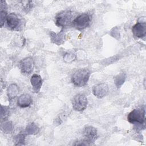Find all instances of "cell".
Instances as JSON below:
<instances>
[{"mask_svg": "<svg viewBox=\"0 0 146 146\" xmlns=\"http://www.w3.org/2000/svg\"><path fill=\"white\" fill-rule=\"evenodd\" d=\"M39 131V128L38 126L34 123H30L27 124L26 126L25 132L27 135H34L37 134Z\"/></svg>", "mask_w": 146, "mask_h": 146, "instance_id": "14", "label": "cell"}, {"mask_svg": "<svg viewBox=\"0 0 146 146\" xmlns=\"http://www.w3.org/2000/svg\"><path fill=\"white\" fill-rule=\"evenodd\" d=\"M91 22L90 16L87 14H83L76 17L72 22V26L81 30L87 27Z\"/></svg>", "mask_w": 146, "mask_h": 146, "instance_id": "5", "label": "cell"}, {"mask_svg": "<svg viewBox=\"0 0 146 146\" xmlns=\"http://www.w3.org/2000/svg\"><path fill=\"white\" fill-rule=\"evenodd\" d=\"M6 3L5 1H1V27H2L4 24L5 20L7 17Z\"/></svg>", "mask_w": 146, "mask_h": 146, "instance_id": "15", "label": "cell"}, {"mask_svg": "<svg viewBox=\"0 0 146 146\" xmlns=\"http://www.w3.org/2000/svg\"><path fill=\"white\" fill-rule=\"evenodd\" d=\"M13 124L11 121H5L1 124V129L2 130L7 133H10L13 129Z\"/></svg>", "mask_w": 146, "mask_h": 146, "instance_id": "18", "label": "cell"}, {"mask_svg": "<svg viewBox=\"0 0 146 146\" xmlns=\"http://www.w3.org/2000/svg\"><path fill=\"white\" fill-rule=\"evenodd\" d=\"M90 74V70L87 68L79 69L72 76V83L77 87H83L87 84Z\"/></svg>", "mask_w": 146, "mask_h": 146, "instance_id": "1", "label": "cell"}, {"mask_svg": "<svg viewBox=\"0 0 146 146\" xmlns=\"http://www.w3.org/2000/svg\"><path fill=\"white\" fill-rule=\"evenodd\" d=\"M34 67V62L31 58H26L20 62V69L22 74L25 75L30 74Z\"/></svg>", "mask_w": 146, "mask_h": 146, "instance_id": "6", "label": "cell"}, {"mask_svg": "<svg viewBox=\"0 0 146 146\" xmlns=\"http://www.w3.org/2000/svg\"><path fill=\"white\" fill-rule=\"evenodd\" d=\"M25 135L23 133H19L15 137V145H25Z\"/></svg>", "mask_w": 146, "mask_h": 146, "instance_id": "19", "label": "cell"}, {"mask_svg": "<svg viewBox=\"0 0 146 146\" xmlns=\"http://www.w3.org/2000/svg\"><path fill=\"white\" fill-rule=\"evenodd\" d=\"M33 100L31 96L27 94H22L18 99V105L22 108L29 107L32 103Z\"/></svg>", "mask_w": 146, "mask_h": 146, "instance_id": "12", "label": "cell"}, {"mask_svg": "<svg viewBox=\"0 0 146 146\" xmlns=\"http://www.w3.org/2000/svg\"><path fill=\"white\" fill-rule=\"evenodd\" d=\"M19 92V88L16 84H11L7 88V96L10 99H14Z\"/></svg>", "mask_w": 146, "mask_h": 146, "instance_id": "13", "label": "cell"}, {"mask_svg": "<svg viewBox=\"0 0 146 146\" xmlns=\"http://www.w3.org/2000/svg\"><path fill=\"white\" fill-rule=\"evenodd\" d=\"M75 58V55L72 53H67L65 54L64 56V59L66 61L70 62L72 60H73Z\"/></svg>", "mask_w": 146, "mask_h": 146, "instance_id": "22", "label": "cell"}, {"mask_svg": "<svg viewBox=\"0 0 146 146\" xmlns=\"http://www.w3.org/2000/svg\"><path fill=\"white\" fill-rule=\"evenodd\" d=\"M126 78V75L124 73L122 72L117 75L115 78V82L116 87L120 88L124 83Z\"/></svg>", "mask_w": 146, "mask_h": 146, "instance_id": "17", "label": "cell"}, {"mask_svg": "<svg viewBox=\"0 0 146 146\" xmlns=\"http://www.w3.org/2000/svg\"><path fill=\"white\" fill-rule=\"evenodd\" d=\"M83 136L84 137V140L86 141L88 145L94 143L97 137V130L92 126L86 127L83 131Z\"/></svg>", "mask_w": 146, "mask_h": 146, "instance_id": "7", "label": "cell"}, {"mask_svg": "<svg viewBox=\"0 0 146 146\" xmlns=\"http://www.w3.org/2000/svg\"><path fill=\"white\" fill-rule=\"evenodd\" d=\"M133 35L137 38H143L146 34V24L145 22H137L132 28Z\"/></svg>", "mask_w": 146, "mask_h": 146, "instance_id": "9", "label": "cell"}, {"mask_svg": "<svg viewBox=\"0 0 146 146\" xmlns=\"http://www.w3.org/2000/svg\"><path fill=\"white\" fill-rule=\"evenodd\" d=\"M72 17V13L70 10L62 11L56 15L55 24L59 27H66L71 22Z\"/></svg>", "mask_w": 146, "mask_h": 146, "instance_id": "3", "label": "cell"}, {"mask_svg": "<svg viewBox=\"0 0 146 146\" xmlns=\"http://www.w3.org/2000/svg\"><path fill=\"white\" fill-rule=\"evenodd\" d=\"M50 35L51 38V40L57 44H60L62 43V42H63L64 34L62 33L56 34L51 32Z\"/></svg>", "mask_w": 146, "mask_h": 146, "instance_id": "16", "label": "cell"}, {"mask_svg": "<svg viewBox=\"0 0 146 146\" xmlns=\"http://www.w3.org/2000/svg\"><path fill=\"white\" fill-rule=\"evenodd\" d=\"M145 110L143 107L135 108L127 116L128 121L132 124H144L145 120Z\"/></svg>", "mask_w": 146, "mask_h": 146, "instance_id": "2", "label": "cell"}, {"mask_svg": "<svg viewBox=\"0 0 146 146\" xmlns=\"http://www.w3.org/2000/svg\"><path fill=\"white\" fill-rule=\"evenodd\" d=\"M1 117L2 119H5L8 117L10 113L9 107L7 106H3L1 105Z\"/></svg>", "mask_w": 146, "mask_h": 146, "instance_id": "20", "label": "cell"}, {"mask_svg": "<svg viewBox=\"0 0 146 146\" xmlns=\"http://www.w3.org/2000/svg\"><path fill=\"white\" fill-rule=\"evenodd\" d=\"M30 82L34 92H39L42 85V79L41 76L38 74L33 75L30 79Z\"/></svg>", "mask_w": 146, "mask_h": 146, "instance_id": "11", "label": "cell"}, {"mask_svg": "<svg viewBox=\"0 0 146 146\" xmlns=\"http://www.w3.org/2000/svg\"><path fill=\"white\" fill-rule=\"evenodd\" d=\"M108 90V87L106 84L100 83L94 86L92 88V92L96 97L98 98H102L107 95Z\"/></svg>", "mask_w": 146, "mask_h": 146, "instance_id": "10", "label": "cell"}, {"mask_svg": "<svg viewBox=\"0 0 146 146\" xmlns=\"http://www.w3.org/2000/svg\"><path fill=\"white\" fill-rule=\"evenodd\" d=\"M7 26L11 30H18L21 24V19L15 13H10L6 19Z\"/></svg>", "mask_w": 146, "mask_h": 146, "instance_id": "8", "label": "cell"}, {"mask_svg": "<svg viewBox=\"0 0 146 146\" xmlns=\"http://www.w3.org/2000/svg\"><path fill=\"white\" fill-rule=\"evenodd\" d=\"M87 98L84 94H78L76 95L72 100V105L73 108L77 111H82L84 110L87 106Z\"/></svg>", "mask_w": 146, "mask_h": 146, "instance_id": "4", "label": "cell"}, {"mask_svg": "<svg viewBox=\"0 0 146 146\" xmlns=\"http://www.w3.org/2000/svg\"><path fill=\"white\" fill-rule=\"evenodd\" d=\"M23 9L26 12H28L32 7L33 2L31 1H23L22 2Z\"/></svg>", "mask_w": 146, "mask_h": 146, "instance_id": "21", "label": "cell"}]
</instances>
